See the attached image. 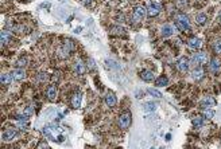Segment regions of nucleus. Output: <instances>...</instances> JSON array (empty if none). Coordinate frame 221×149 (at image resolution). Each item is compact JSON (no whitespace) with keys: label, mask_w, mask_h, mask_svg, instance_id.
<instances>
[{"label":"nucleus","mask_w":221,"mask_h":149,"mask_svg":"<svg viewBox=\"0 0 221 149\" xmlns=\"http://www.w3.org/2000/svg\"><path fill=\"white\" fill-rule=\"evenodd\" d=\"M11 81H12V75L8 74V72H3V74H2V85H3V86L8 85Z\"/></svg>","instance_id":"obj_25"},{"label":"nucleus","mask_w":221,"mask_h":149,"mask_svg":"<svg viewBox=\"0 0 221 149\" xmlns=\"http://www.w3.org/2000/svg\"><path fill=\"white\" fill-rule=\"evenodd\" d=\"M16 121H18V126L20 129H26L27 125H28V121H27V117L26 116H19L16 117Z\"/></svg>","instance_id":"obj_18"},{"label":"nucleus","mask_w":221,"mask_h":149,"mask_svg":"<svg viewBox=\"0 0 221 149\" xmlns=\"http://www.w3.org/2000/svg\"><path fill=\"white\" fill-rule=\"evenodd\" d=\"M191 75H193V78L194 79H201L202 77H204V68L201 66H198V67H195L193 71H191Z\"/></svg>","instance_id":"obj_19"},{"label":"nucleus","mask_w":221,"mask_h":149,"mask_svg":"<svg viewBox=\"0 0 221 149\" xmlns=\"http://www.w3.org/2000/svg\"><path fill=\"white\" fill-rule=\"evenodd\" d=\"M175 26L179 31L182 32H189L190 31V20L185 14H178L175 18Z\"/></svg>","instance_id":"obj_1"},{"label":"nucleus","mask_w":221,"mask_h":149,"mask_svg":"<svg viewBox=\"0 0 221 149\" xmlns=\"http://www.w3.org/2000/svg\"><path fill=\"white\" fill-rule=\"evenodd\" d=\"M26 64H28V58H27V56H23V58L16 60V68H20V67L26 66Z\"/></svg>","instance_id":"obj_27"},{"label":"nucleus","mask_w":221,"mask_h":149,"mask_svg":"<svg viewBox=\"0 0 221 149\" xmlns=\"http://www.w3.org/2000/svg\"><path fill=\"white\" fill-rule=\"evenodd\" d=\"M208 60V55L206 52H197V54H194L191 56L190 62L194 63V64H204Z\"/></svg>","instance_id":"obj_6"},{"label":"nucleus","mask_w":221,"mask_h":149,"mask_svg":"<svg viewBox=\"0 0 221 149\" xmlns=\"http://www.w3.org/2000/svg\"><path fill=\"white\" fill-rule=\"evenodd\" d=\"M123 32H125V31H124V28H121V27H113L112 28V34H123Z\"/></svg>","instance_id":"obj_34"},{"label":"nucleus","mask_w":221,"mask_h":149,"mask_svg":"<svg viewBox=\"0 0 221 149\" xmlns=\"http://www.w3.org/2000/svg\"><path fill=\"white\" fill-rule=\"evenodd\" d=\"M57 132H61V129L59 128H55V126H46V128H43V134L46 136L47 138L55 141V142H62V141H63V136L57 134Z\"/></svg>","instance_id":"obj_2"},{"label":"nucleus","mask_w":221,"mask_h":149,"mask_svg":"<svg viewBox=\"0 0 221 149\" xmlns=\"http://www.w3.org/2000/svg\"><path fill=\"white\" fill-rule=\"evenodd\" d=\"M32 113H34V109H32V106H27L26 109H24V116H26V117H30Z\"/></svg>","instance_id":"obj_33"},{"label":"nucleus","mask_w":221,"mask_h":149,"mask_svg":"<svg viewBox=\"0 0 221 149\" xmlns=\"http://www.w3.org/2000/svg\"><path fill=\"white\" fill-rule=\"evenodd\" d=\"M220 62H219V59H212L210 60V71L213 72V74H216V72H219L220 71Z\"/></svg>","instance_id":"obj_20"},{"label":"nucleus","mask_w":221,"mask_h":149,"mask_svg":"<svg viewBox=\"0 0 221 149\" xmlns=\"http://www.w3.org/2000/svg\"><path fill=\"white\" fill-rule=\"evenodd\" d=\"M147 93L151 94L153 97H155V98H161V97H162V93L158 91L157 89H147Z\"/></svg>","instance_id":"obj_29"},{"label":"nucleus","mask_w":221,"mask_h":149,"mask_svg":"<svg viewBox=\"0 0 221 149\" xmlns=\"http://www.w3.org/2000/svg\"><path fill=\"white\" fill-rule=\"evenodd\" d=\"M161 149H163V148H161Z\"/></svg>","instance_id":"obj_38"},{"label":"nucleus","mask_w":221,"mask_h":149,"mask_svg":"<svg viewBox=\"0 0 221 149\" xmlns=\"http://www.w3.org/2000/svg\"><path fill=\"white\" fill-rule=\"evenodd\" d=\"M74 70H76V72L78 75L84 74V72H85V64H84L82 60H77L76 64H74Z\"/></svg>","instance_id":"obj_17"},{"label":"nucleus","mask_w":221,"mask_h":149,"mask_svg":"<svg viewBox=\"0 0 221 149\" xmlns=\"http://www.w3.org/2000/svg\"><path fill=\"white\" fill-rule=\"evenodd\" d=\"M89 67H91V68H93V67H95V60L89 59Z\"/></svg>","instance_id":"obj_36"},{"label":"nucleus","mask_w":221,"mask_h":149,"mask_svg":"<svg viewBox=\"0 0 221 149\" xmlns=\"http://www.w3.org/2000/svg\"><path fill=\"white\" fill-rule=\"evenodd\" d=\"M175 32V28H174V26L173 24H165V26L162 27V35L163 36H166V38H169V36H171Z\"/></svg>","instance_id":"obj_12"},{"label":"nucleus","mask_w":221,"mask_h":149,"mask_svg":"<svg viewBox=\"0 0 221 149\" xmlns=\"http://www.w3.org/2000/svg\"><path fill=\"white\" fill-rule=\"evenodd\" d=\"M15 136H16V129H15V128H8V129H6V130L3 132L2 138H3L4 141H10V140L14 138Z\"/></svg>","instance_id":"obj_10"},{"label":"nucleus","mask_w":221,"mask_h":149,"mask_svg":"<svg viewBox=\"0 0 221 149\" xmlns=\"http://www.w3.org/2000/svg\"><path fill=\"white\" fill-rule=\"evenodd\" d=\"M11 75H12V79L14 81H20L24 78L26 72H24V70H22V68H15V70L11 72Z\"/></svg>","instance_id":"obj_14"},{"label":"nucleus","mask_w":221,"mask_h":149,"mask_svg":"<svg viewBox=\"0 0 221 149\" xmlns=\"http://www.w3.org/2000/svg\"><path fill=\"white\" fill-rule=\"evenodd\" d=\"M155 109H157V105H155L154 102H147V103L144 105V112H147V113L154 112Z\"/></svg>","instance_id":"obj_28"},{"label":"nucleus","mask_w":221,"mask_h":149,"mask_svg":"<svg viewBox=\"0 0 221 149\" xmlns=\"http://www.w3.org/2000/svg\"><path fill=\"white\" fill-rule=\"evenodd\" d=\"M219 20H220V23H221V11H220V14H219Z\"/></svg>","instance_id":"obj_37"},{"label":"nucleus","mask_w":221,"mask_h":149,"mask_svg":"<svg viewBox=\"0 0 221 149\" xmlns=\"http://www.w3.org/2000/svg\"><path fill=\"white\" fill-rule=\"evenodd\" d=\"M169 85V78H167L166 75H162V77H159V78L157 79V86L159 87H165Z\"/></svg>","instance_id":"obj_22"},{"label":"nucleus","mask_w":221,"mask_h":149,"mask_svg":"<svg viewBox=\"0 0 221 149\" xmlns=\"http://www.w3.org/2000/svg\"><path fill=\"white\" fill-rule=\"evenodd\" d=\"M204 118H208V120H210V118H213V116H214V110L212 107H205L204 109Z\"/></svg>","instance_id":"obj_24"},{"label":"nucleus","mask_w":221,"mask_h":149,"mask_svg":"<svg viewBox=\"0 0 221 149\" xmlns=\"http://www.w3.org/2000/svg\"><path fill=\"white\" fill-rule=\"evenodd\" d=\"M116 95L113 94L112 91H108V94H107V97H105V102H107V105L109 107H113L115 105H116Z\"/></svg>","instance_id":"obj_15"},{"label":"nucleus","mask_w":221,"mask_h":149,"mask_svg":"<svg viewBox=\"0 0 221 149\" xmlns=\"http://www.w3.org/2000/svg\"><path fill=\"white\" fill-rule=\"evenodd\" d=\"M140 78L144 81V82H151V81H154V74L148 70H143L140 72Z\"/></svg>","instance_id":"obj_16"},{"label":"nucleus","mask_w":221,"mask_h":149,"mask_svg":"<svg viewBox=\"0 0 221 149\" xmlns=\"http://www.w3.org/2000/svg\"><path fill=\"white\" fill-rule=\"evenodd\" d=\"M73 50H74V43H73L72 40L66 39L62 44H61V47L58 48L57 54H58L59 58H68V56L72 54V51H73Z\"/></svg>","instance_id":"obj_3"},{"label":"nucleus","mask_w":221,"mask_h":149,"mask_svg":"<svg viewBox=\"0 0 221 149\" xmlns=\"http://www.w3.org/2000/svg\"><path fill=\"white\" fill-rule=\"evenodd\" d=\"M81 2H82V4H84V6H91L93 0H81Z\"/></svg>","instance_id":"obj_35"},{"label":"nucleus","mask_w":221,"mask_h":149,"mask_svg":"<svg viewBox=\"0 0 221 149\" xmlns=\"http://www.w3.org/2000/svg\"><path fill=\"white\" fill-rule=\"evenodd\" d=\"M161 11H162V6H161V4H159V3H151L150 7L147 8V16L154 18V16H157Z\"/></svg>","instance_id":"obj_7"},{"label":"nucleus","mask_w":221,"mask_h":149,"mask_svg":"<svg viewBox=\"0 0 221 149\" xmlns=\"http://www.w3.org/2000/svg\"><path fill=\"white\" fill-rule=\"evenodd\" d=\"M119 125H120L121 129H127L131 125V114L129 112H125L119 117Z\"/></svg>","instance_id":"obj_5"},{"label":"nucleus","mask_w":221,"mask_h":149,"mask_svg":"<svg viewBox=\"0 0 221 149\" xmlns=\"http://www.w3.org/2000/svg\"><path fill=\"white\" fill-rule=\"evenodd\" d=\"M204 124V118H201V117H195V118H193V126L194 128H201Z\"/></svg>","instance_id":"obj_30"},{"label":"nucleus","mask_w":221,"mask_h":149,"mask_svg":"<svg viewBox=\"0 0 221 149\" xmlns=\"http://www.w3.org/2000/svg\"><path fill=\"white\" fill-rule=\"evenodd\" d=\"M46 79H47V74H46V72H39V74L36 75V81H38V82H45Z\"/></svg>","instance_id":"obj_32"},{"label":"nucleus","mask_w":221,"mask_h":149,"mask_svg":"<svg viewBox=\"0 0 221 149\" xmlns=\"http://www.w3.org/2000/svg\"><path fill=\"white\" fill-rule=\"evenodd\" d=\"M81 101H82V93L76 91L74 94L72 95V106L74 109H78L81 106Z\"/></svg>","instance_id":"obj_9"},{"label":"nucleus","mask_w":221,"mask_h":149,"mask_svg":"<svg viewBox=\"0 0 221 149\" xmlns=\"http://www.w3.org/2000/svg\"><path fill=\"white\" fill-rule=\"evenodd\" d=\"M146 14H147L146 8L142 7V6H138V7L134 10V12H132V22H135V23L140 22V20L144 18Z\"/></svg>","instance_id":"obj_4"},{"label":"nucleus","mask_w":221,"mask_h":149,"mask_svg":"<svg viewBox=\"0 0 221 149\" xmlns=\"http://www.w3.org/2000/svg\"><path fill=\"white\" fill-rule=\"evenodd\" d=\"M201 103L204 105V106H208V107H210V106H213V105L216 103V101L212 98V97H205L202 101H201Z\"/></svg>","instance_id":"obj_26"},{"label":"nucleus","mask_w":221,"mask_h":149,"mask_svg":"<svg viewBox=\"0 0 221 149\" xmlns=\"http://www.w3.org/2000/svg\"><path fill=\"white\" fill-rule=\"evenodd\" d=\"M10 39H11V32L7 31V30H3L2 31V44L3 46L10 42Z\"/></svg>","instance_id":"obj_23"},{"label":"nucleus","mask_w":221,"mask_h":149,"mask_svg":"<svg viewBox=\"0 0 221 149\" xmlns=\"http://www.w3.org/2000/svg\"><path fill=\"white\" fill-rule=\"evenodd\" d=\"M189 64H190V62L186 56H181V58L177 60V68L181 72H186L187 70H189Z\"/></svg>","instance_id":"obj_8"},{"label":"nucleus","mask_w":221,"mask_h":149,"mask_svg":"<svg viewBox=\"0 0 221 149\" xmlns=\"http://www.w3.org/2000/svg\"><path fill=\"white\" fill-rule=\"evenodd\" d=\"M187 46H189L191 50H198L200 47L202 46V42H201V39L200 38H190L189 39V42H187Z\"/></svg>","instance_id":"obj_11"},{"label":"nucleus","mask_w":221,"mask_h":149,"mask_svg":"<svg viewBox=\"0 0 221 149\" xmlns=\"http://www.w3.org/2000/svg\"><path fill=\"white\" fill-rule=\"evenodd\" d=\"M46 94H47V98L50 101H55V98H57V86L55 85H50V86L47 87Z\"/></svg>","instance_id":"obj_13"},{"label":"nucleus","mask_w":221,"mask_h":149,"mask_svg":"<svg viewBox=\"0 0 221 149\" xmlns=\"http://www.w3.org/2000/svg\"><path fill=\"white\" fill-rule=\"evenodd\" d=\"M213 50H214V52H217V54H221V39H219V40H216V42H214Z\"/></svg>","instance_id":"obj_31"},{"label":"nucleus","mask_w":221,"mask_h":149,"mask_svg":"<svg viewBox=\"0 0 221 149\" xmlns=\"http://www.w3.org/2000/svg\"><path fill=\"white\" fill-rule=\"evenodd\" d=\"M206 15L204 14V12H200V14L195 15V22H197V24H200V26H204V24L206 23Z\"/></svg>","instance_id":"obj_21"}]
</instances>
